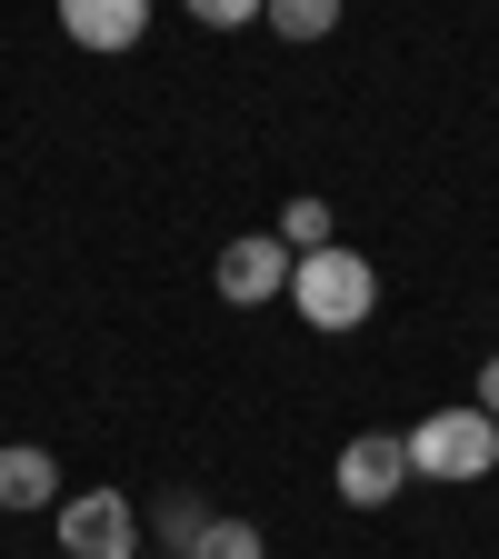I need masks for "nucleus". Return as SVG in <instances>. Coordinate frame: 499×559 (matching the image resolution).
<instances>
[{
    "label": "nucleus",
    "mask_w": 499,
    "mask_h": 559,
    "mask_svg": "<svg viewBox=\"0 0 499 559\" xmlns=\"http://www.w3.org/2000/svg\"><path fill=\"white\" fill-rule=\"evenodd\" d=\"M290 310L310 320V330H330V340H349L370 310H380V270L360 260V250H300V270H290Z\"/></svg>",
    "instance_id": "f257e3e1"
},
{
    "label": "nucleus",
    "mask_w": 499,
    "mask_h": 559,
    "mask_svg": "<svg viewBox=\"0 0 499 559\" xmlns=\"http://www.w3.org/2000/svg\"><path fill=\"white\" fill-rule=\"evenodd\" d=\"M400 440H409V479H489V469H499V419H489L479 400L430 409V419L400 430Z\"/></svg>",
    "instance_id": "f03ea898"
},
{
    "label": "nucleus",
    "mask_w": 499,
    "mask_h": 559,
    "mask_svg": "<svg viewBox=\"0 0 499 559\" xmlns=\"http://www.w3.org/2000/svg\"><path fill=\"white\" fill-rule=\"evenodd\" d=\"M290 270H300L290 240H280V230H250V240L221 250V270H210V280H221L230 310H270V300H290Z\"/></svg>",
    "instance_id": "7ed1b4c3"
},
{
    "label": "nucleus",
    "mask_w": 499,
    "mask_h": 559,
    "mask_svg": "<svg viewBox=\"0 0 499 559\" xmlns=\"http://www.w3.org/2000/svg\"><path fill=\"white\" fill-rule=\"evenodd\" d=\"M60 549L70 559H140V510L120 489H81V500H60Z\"/></svg>",
    "instance_id": "20e7f679"
},
{
    "label": "nucleus",
    "mask_w": 499,
    "mask_h": 559,
    "mask_svg": "<svg viewBox=\"0 0 499 559\" xmlns=\"http://www.w3.org/2000/svg\"><path fill=\"white\" fill-rule=\"evenodd\" d=\"M400 479H409V440L400 430H360V440L340 450V500L349 510H390Z\"/></svg>",
    "instance_id": "39448f33"
},
{
    "label": "nucleus",
    "mask_w": 499,
    "mask_h": 559,
    "mask_svg": "<svg viewBox=\"0 0 499 559\" xmlns=\"http://www.w3.org/2000/svg\"><path fill=\"white\" fill-rule=\"evenodd\" d=\"M60 31L81 50H130L151 31V0H60Z\"/></svg>",
    "instance_id": "423d86ee"
},
{
    "label": "nucleus",
    "mask_w": 499,
    "mask_h": 559,
    "mask_svg": "<svg viewBox=\"0 0 499 559\" xmlns=\"http://www.w3.org/2000/svg\"><path fill=\"white\" fill-rule=\"evenodd\" d=\"M0 510H60V460L50 450H0Z\"/></svg>",
    "instance_id": "0eeeda50"
},
{
    "label": "nucleus",
    "mask_w": 499,
    "mask_h": 559,
    "mask_svg": "<svg viewBox=\"0 0 499 559\" xmlns=\"http://www.w3.org/2000/svg\"><path fill=\"white\" fill-rule=\"evenodd\" d=\"M280 40H330L340 31V0H270V11H260Z\"/></svg>",
    "instance_id": "6e6552de"
},
{
    "label": "nucleus",
    "mask_w": 499,
    "mask_h": 559,
    "mask_svg": "<svg viewBox=\"0 0 499 559\" xmlns=\"http://www.w3.org/2000/svg\"><path fill=\"white\" fill-rule=\"evenodd\" d=\"M151 520H161V539H170V559H190V549H200V530H210V510L190 500V489H170V500H161Z\"/></svg>",
    "instance_id": "1a4fd4ad"
},
{
    "label": "nucleus",
    "mask_w": 499,
    "mask_h": 559,
    "mask_svg": "<svg viewBox=\"0 0 499 559\" xmlns=\"http://www.w3.org/2000/svg\"><path fill=\"white\" fill-rule=\"evenodd\" d=\"M190 559H270V549H260V530H250V520H210Z\"/></svg>",
    "instance_id": "9d476101"
},
{
    "label": "nucleus",
    "mask_w": 499,
    "mask_h": 559,
    "mask_svg": "<svg viewBox=\"0 0 499 559\" xmlns=\"http://www.w3.org/2000/svg\"><path fill=\"white\" fill-rule=\"evenodd\" d=\"M280 240L290 250H330V200H290L280 210Z\"/></svg>",
    "instance_id": "9b49d317"
},
{
    "label": "nucleus",
    "mask_w": 499,
    "mask_h": 559,
    "mask_svg": "<svg viewBox=\"0 0 499 559\" xmlns=\"http://www.w3.org/2000/svg\"><path fill=\"white\" fill-rule=\"evenodd\" d=\"M180 11L200 21V31H240V21H260L270 0H180Z\"/></svg>",
    "instance_id": "f8f14e48"
},
{
    "label": "nucleus",
    "mask_w": 499,
    "mask_h": 559,
    "mask_svg": "<svg viewBox=\"0 0 499 559\" xmlns=\"http://www.w3.org/2000/svg\"><path fill=\"white\" fill-rule=\"evenodd\" d=\"M479 409L499 419V360H479Z\"/></svg>",
    "instance_id": "ddd939ff"
}]
</instances>
